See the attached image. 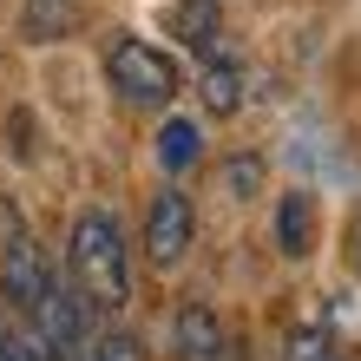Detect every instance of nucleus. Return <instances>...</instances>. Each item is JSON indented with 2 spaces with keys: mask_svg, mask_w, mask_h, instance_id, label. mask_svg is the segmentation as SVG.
Here are the masks:
<instances>
[{
  "mask_svg": "<svg viewBox=\"0 0 361 361\" xmlns=\"http://www.w3.org/2000/svg\"><path fill=\"white\" fill-rule=\"evenodd\" d=\"M73 283L92 295V309H125L132 302V257H125V230L112 210H79L73 243H66Z\"/></svg>",
  "mask_w": 361,
  "mask_h": 361,
  "instance_id": "obj_1",
  "label": "nucleus"
},
{
  "mask_svg": "<svg viewBox=\"0 0 361 361\" xmlns=\"http://www.w3.org/2000/svg\"><path fill=\"white\" fill-rule=\"evenodd\" d=\"M105 79H112V92L125 105H145V112L178 99V59L164 47H152V39H132V33H118L105 47Z\"/></svg>",
  "mask_w": 361,
  "mask_h": 361,
  "instance_id": "obj_2",
  "label": "nucleus"
},
{
  "mask_svg": "<svg viewBox=\"0 0 361 361\" xmlns=\"http://www.w3.org/2000/svg\"><path fill=\"white\" fill-rule=\"evenodd\" d=\"M86 302L92 295L66 283V276H53L47 289H39V302L27 309V322H33V342L47 348V361H73L79 348H86Z\"/></svg>",
  "mask_w": 361,
  "mask_h": 361,
  "instance_id": "obj_3",
  "label": "nucleus"
},
{
  "mask_svg": "<svg viewBox=\"0 0 361 361\" xmlns=\"http://www.w3.org/2000/svg\"><path fill=\"white\" fill-rule=\"evenodd\" d=\"M47 283H53L47 250L33 243V230L20 224V210L7 204V210H0V289H7V302H13V309H33Z\"/></svg>",
  "mask_w": 361,
  "mask_h": 361,
  "instance_id": "obj_4",
  "label": "nucleus"
},
{
  "mask_svg": "<svg viewBox=\"0 0 361 361\" xmlns=\"http://www.w3.org/2000/svg\"><path fill=\"white\" fill-rule=\"evenodd\" d=\"M190 230H197L190 197L184 190H158L152 210H145V257H152V269H178L190 257Z\"/></svg>",
  "mask_w": 361,
  "mask_h": 361,
  "instance_id": "obj_5",
  "label": "nucleus"
},
{
  "mask_svg": "<svg viewBox=\"0 0 361 361\" xmlns=\"http://www.w3.org/2000/svg\"><path fill=\"white\" fill-rule=\"evenodd\" d=\"M224 348H230V335L217 322V309L184 302L178 309V361H224Z\"/></svg>",
  "mask_w": 361,
  "mask_h": 361,
  "instance_id": "obj_6",
  "label": "nucleus"
},
{
  "mask_svg": "<svg viewBox=\"0 0 361 361\" xmlns=\"http://www.w3.org/2000/svg\"><path fill=\"white\" fill-rule=\"evenodd\" d=\"M276 250H283L289 263L315 250V197L309 190H283V197H276Z\"/></svg>",
  "mask_w": 361,
  "mask_h": 361,
  "instance_id": "obj_7",
  "label": "nucleus"
},
{
  "mask_svg": "<svg viewBox=\"0 0 361 361\" xmlns=\"http://www.w3.org/2000/svg\"><path fill=\"white\" fill-rule=\"evenodd\" d=\"M171 33H178V47L210 59L217 39H224V0H178L171 7Z\"/></svg>",
  "mask_w": 361,
  "mask_h": 361,
  "instance_id": "obj_8",
  "label": "nucleus"
},
{
  "mask_svg": "<svg viewBox=\"0 0 361 361\" xmlns=\"http://www.w3.org/2000/svg\"><path fill=\"white\" fill-rule=\"evenodd\" d=\"M197 99H204V112L230 118L243 105V66H237V59H224V53H210L204 73H197Z\"/></svg>",
  "mask_w": 361,
  "mask_h": 361,
  "instance_id": "obj_9",
  "label": "nucleus"
},
{
  "mask_svg": "<svg viewBox=\"0 0 361 361\" xmlns=\"http://www.w3.org/2000/svg\"><path fill=\"white\" fill-rule=\"evenodd\" d=\"M197 158H204V132H197L190 118H164V132H158V164L178 178V171H190Z\"/></svg>",
  "mask_w": 361,
  "mask_h": 361,
  "instance_id": "obj_10",
  "label": "nucleus"
},
{
  "mask_svg": "<svg viewBox=\"0 0 361 361\" xmlns=\"http://www.w3.org/2000/svg\"><path fill=\"white\" fill-rule=\"evenodd\" d=\"M79 20H86V13H79L73 0H39V7L20 13V33H27V39H66Z\"/></svg>",
  "mask_w": 361,
  "mask_h": 361,
  "instance_id": "obj_11",
  "label": "nucleus"
},
{
  "mask_svg": "<svg viewBox=\"0 0 361 361\" xmlns=\"http://www.w3.org/2000/svg\"><path fill=\"white\" fill-rule=\"evenodd\" d=\"M283 361H335V342H329V329H295L289 342H283Z\"/></svg>",
  "mask_w": 361,
  "mask_h": 361,
  "instance_id": "obj_12",
  "label": "nucleus"
},
{
  "mask_svg": "<svg viewBox=\"0 0 361 361\" xmlns=\"http://www.w3.org/2000/svg\"><path fill=\"white\" fill-rule=\"evenodd\" d=\"M217 184L230 190V197H257V190H263V158H230L217 171Z\"/></svg>",
  "mask_w": 361,
  "mask_h": 361,
  "instance_id": "obj_13",
  "label": "nucleus"
},
{
  "mask_svg": "<svg viewBox=\"0 0 361 361\" xmlns=\"http://www.w3.org/2000/svg\"><path fill=\"white\" fill-rule=\"evenodd\" d=\"M92 361H145V348H138V335H99Z\"/></svg>",
  "mask_w": 361,
  "mask_h": 361,
  "instance_id": "obj_14",
  "label": "nucleus"
},
{
  "mask_svg": "<svg viewBox=\"0 0 361 361\" xmlns=\"http://www.w3.org/2000/svg\"><path fill=\"white\" fill-rule=\"evenodd\" d=\"M0 361H47V348H39L33 335H13V329H0Z\"/></svg>",
  "mask_w": 361,
  "mask_h": 361,
  "instance_id": "obj_15",
  "label": "nucleus"
},
{
  "mask_svg": "<svg viewBox=\"0 0 361 361\" xmlns=\"http://www.w3.org/2000/svg\"><path fill=\"white\" fill-rule=\"evenodd\" d=\"M348 263H355V276H361V217H355V230H348Z\"/></svg>",
  "mask_w": 361,
  "mask_h": 361,
  "instance_id": "obj_16",
  "label": "nucleus"
},
{
  "mask_svg": "<svg viewBox=\"0 0 361 361\" xmlns=\"http://www.w3.org/2000/svg\"><path fill=\"white\" fill-rule=\"evenodd\" d=\"M73 361H79V355H73ZM86 361H92V355H86Z\"/></svg>",
  "mask_w": 361,
  "mask_h": 361,
  "instance_id": "obj_17",
  "label": "nucleus"
}]
</instances>
